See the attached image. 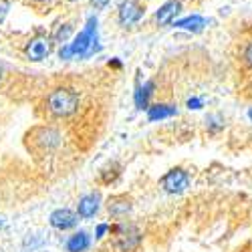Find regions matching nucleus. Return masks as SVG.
<instances>
[{"label":"nucleus","instance_id":"7","mask_svg":"<svg viewBox=\"0 0 252 252\" xmlns=\"http://www.w3.org/2000/svg\"><path fill=\"white\" fill-rule=\"evenodd\" d=\"M77 220H79V216L73 212V210H69V208L55 210V212L51 214V218H49L51 226L57 228V230H69V228H75V226H77Z\"/></svg>","mask_w":252,"mask_h":252},{"label":"nucleus","instance_id":"21","mask_svg":"<svg viewBox=\"0 0 252 252\" xmlns=\"http://www.w3.org/2000/svg\"><path fill=\"white\" fill-rule=\"evenodd\" d=\"M107 230H111L107 224H99V226H97V230H95V238H103V234L107 232Z\"/></svg>","mask_w":252,"mask_h":252},{"label":"nucleus","instance_id":"24","mask_svg":"<svg viewBox=\"0 0 252 252\" xmlns=\"http://www.w3.org/2000/svg\"><path fill=\"white\" fill-rule=\"evenodd\" d=\"M36 2H43L45 4V2H51V0H36Z\"/></svg>","mask_w":252,"mask_h":252},{"label":"nucleus","instance_id":"13","mask_svg":"<svg viewBox=\"0 0 252 252\" xmlns=\"http://www.w3.org/2000/svg\"><path fill=\"white\" fill-rule=\"evenodd\" d=\"M174 27L184 29V31H192V32H200L206 27V18L200 14H192V16H184L180 20H176Z\"/></svg>","mask_w":252,"mask_h":252},{"label":"nucleus","instance_id":"20","mask_svg":"<svg viewBox=\"0 0 252 252\" xmlns=\"http://www.w3.org/2000/svg\"><path fill=\"white\" fill-rule=\"evenodd\" d=\"M188 109H202V99H188Z\"/></svg>","mask_w":252,"mask_h":252},{"label":"nucleus","instance_id":"9","mask_svg":"<svg viewBox=\"0 0 252 252\" xmlns=\"http://www.w3.org/2000/svg\"><path fill=\"white\" fill-rule=\"evenodd\" d=\"M156 83L154 81H145L143 85L137 83L135 85V107L137 109H150V99L154 95Z\"/></svg>","mask_w":252,"mask_h":252},{"label":"nucleus","instance_id":"1","mask_svg":"<svg viewBox=\"0 0 252 252\" xmlns=\"http://www.w3.org/2000/svg\"><path fill=\"white\" fill-rule=\"evenodd\" d=\"M79 107V95L69 87H59L47 97V109L53 117H69Z\"/></svg>","mask_w":252,"mask_h":252},{"label":"nucleus","instance_id":"18","mask_svg":"<svg viewBox=\"0 0 252 252\" xmlns=\"http://www.w3.org/2000/svg\"><path fill=\"white\" fill-rule=\"evenodd\" d=\"M59 57H61V59H65V61H67V59H71V57H75V55H73L71 45H63V47H61V51H59Z\"/></svg>","mask_w":252,"mask_h":252},{"label":"nucleus","instance_id":"17","mask_svg":"<svg viewBox=\"0 0 252 252\" xmlns=\"http://www.w3.org/2000/svg\"><path fill=\"white\" fill-rule=\"evenodd\" d=\"M240 59H242V65L252 71V40H248V43L244 45V49L240 53Z\"/></svg>","mask_w":252,"mask_h":252},{"label":"nucleus","instance_id":"25","mask_svg":"<svg viewBox=\"0 0 252 252\" xmlns=\"http://www.w3.org/2000/svg\"><path fill=\"white\" fill-rule=\"evenodd\" d=\"M0 81H2V67H0Z\"/></svg>","mask_w":252,"mask_h":252},{"label":"nucleus","instance_id":"4","mask_svg":"<svg viewBox=\"0 0 252 252\" xmlns=\"http://www.w3.org/2000/svg\"><path fill=\"white\" fill-rule=\"evenodd\" d=\"M190 182H192V178H190V174L184 170V167H174V170H170L159 180L163 192H167V194H182V192H186L188 186H190Z\"/></svg>","mask_w":252,"mask_h":252},{"label":"nucleus","instance_id":"16","mask_svg":"<svg viewBox=\"0 0 252 252\" xmlns=\"http://www.w3.org/2000/svg\"><path fill=\"white\" fill-rule=\"evenodd\" d=\"M71 34H73V27H71V25H63V27H59V31L55 32V43H59V45H67V40L71 38Z\"/></svg>","mask_w":252,"mask_h":252},{"label":"nucleus","instance_id":"6","mask_svg":"<svg viewBox=\"0 0 252 252\" xmlns=\"http://www.w3.org/2000/svg\"><path fill=\"white\" fill-rule=\"evenodd\" d=\"M31 61H43L51 55V40L47 36H34L25 49Z\"/></svg>","mask_w":252,"mask_h":252},{"label":"nucleus","instance_id":"5","mask_svg":"<svg viewBox=\"0 0 252 252\" xmlns=\"http://www.w3.org/2000/svg\"><path fill=\"white\" fill-rule=\"evenodd\" d=\"M117 16H119V23L123 27H131L135 23H139L141 16H143V6L135 0H123L119 4V10H117Z\"/></svg>","mask_w":252,"mask_h":252},{"label":"nucleus","instance_id":"8","mask_svg":"<svg viewBox=\"0 0 252 252\" xmlns=\"http://www.w3.org/2000/svg\"><path fill=\"white\" fill-rule=\"evenodd\" d=\"M180 10H182V2H180V0H167V2L156 12L158 25L165 27V25L176 23V16L180 14Z\"/></svg>","mask_w":252,"mask_h":252},{"label":"nucleus","instance_id":"12","mask_svg":"<svg viewBox=\"0 0 252 252\" xmlns=\"http://www.w3.org/2000/svg\"><path fill=\"white\" fill-rule=\"evenodd\" d=\"M176 113H178V109L174 107V105L156 103V105H150L148 119H150V121H161V119H167V117H174Z\"/></svg>","mask_w":252,"mask_h":252},{"label":"nucleus","instance_id":"10","mask_svg":"<svg viewBox=\"0 0 252 252\" xmlns=\"http://www.w3.org/2000/svg\"><path fill=\"white\" fill-rule=\"evenodd\" d=\"M131 208H133V204H131V200H129L127 196H113V198H109V202H107L109 214L115 216V218L127 216V214L131 212Z\"/></svg>","mask_w":252,"mask_h":252},{"label":"nucleus","instance_id":"3","mask_svg":"<svg viewBox=\"0 0 252 252\" xmlns=\"http://www.w3.org/2000/svg\"><path fill=\"white\" fill-rule=\"evenodd\" d=\"M111 232L115 234L113 240L115 252H133L141 244V232L133 224H117L111 228Z\"/></svg>","mask_w":252,"mask_h":252},{"label":"nucleus","instance_id":"2","mask_svg":"<svg viewBox=\"0 0 252 252\" xmlns=\"http://www.w3.org/2000/svg\"><path fill=\"white\" fill-rule=\"evenodd\" d=\"M97 43H99V38H97V16H91L87 20L85 29H83L71 43L73 55L75 57H89V55H93L101 49Z\"/></svg>","mask_w":252,"mask_h":252},{"label":"nucleus","instance_id":"26","mask_svg":"<svg viewBox=\"0 0 252 252\" xmlns=\"http://www.w3.org/2000/svg\"><path fill=\"white\" fill-rule=\"evenodd\" d=\"M0 228H2V220H0Z\"/></svg>","mask_w":252,"mask_h":252},{"label":"nucleus","instance_id":"27","mask_svg":"<svg viewBox=\"0 0 252 252\" xmlns=\"http://www.w3.org/2000/svg\"><path fill=\"white\" fill-rule=\"evenodd\" d=\"M69 2H73V0H69Z\"/></svg>","mask_w":252,"mask_h":252},{"label":"nucleus","instance_id":"23","mask_svg":"<svg viewBox=\"0 0 252 252\" xmlns=\"http://www.w3.org/2000/svg\"><path fill=\"white\" fill-rule=\"evenodd\" d=\"M248 119H250V121H252V107H250V109H248Z\"/></svg>","mask_w":252,"mask_h":252},{"label":"nucleus","instance_id":"11","mask_svg":"<svg viewBox=\"0 0 252 252\" xmlns=\"http://www.w3.org/2000/svg\"><path fill=\"white\" fill-rule=\"evenodd\" d=\"M99 194H87V196H83L79 200V208H77V212L81 218H91L99 212Z\"/></svg>","mask_w":252,"mask_h":252},{"label":"nucleus","instance_id":"14","mask_svg":"<svg viewBox=\"0 0 252 252\" xmlns=\"http://www.w3.org/2000/svg\"><path fill=\"white\" fill-rule=\"evenodd\" d=\"M87 248H89V236H87V232H77L67 242V250L69 252H83V250H87Z\"/></svg>","mask_w":252,"mask_h":252},{"label":"nucleus","instance_id":"19","mask_svg":"<svg viewBox=\"0 0 252 252\" xmlns=\"http://www.w3.org/2000/svg\"><path fill=\"white\" fill-rule=\"evenodd\" d=\"M8 8H10V2H8V0H0V23H2V20L6 18Z\"/></svg>","mask_w":252,"mask_h":252},{"label":"nucleus","instance_id":"15","mask_svg":"<svg viewBox=\"0 0 252 252\" xmlns=\"http://www.w3.org/2000/svg\"><path fill=\"white\" fill-rule=\"evenodd\" d=\"M224 127H226L224 115H220V113H210V115L206 117V129H208L210 133H220Z\"/></svg>","mask_w":252,"mask_h":252},{"label":"nucleus","instance_id":"22","mask_svg":"<svg viewBox=\"0 0 252 252\" xmlns=\"http://www.w3.org/2000/svg\"><path fill=\"white\" fill-rule=\"evenodd\" d=\"M91 2H93L95 8H105V6L109 4V0H91Z\"/></svg>","mask_w":252,"mask_h":252}]
</instances>
